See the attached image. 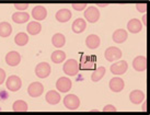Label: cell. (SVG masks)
<instances>
[{
	"mask_svg": "<svg viewBox=\"0 0 150 115\" xmlns=\"http://www.w3.org/2000/svg\"><path fill=\"white\" fill-rule=\"evenodd\" d=\"M79 71V64L75 59H69L64 65V72L67 76H76Z\"/></svg>",
	"mask_w": 150,
	"mask_h": 115,
	"instance_id": "6da1fadb",
	"label": "cell"
},
{
	"mask_svg": "<svg viewBox=\"0 0 150 115\" xmlns=\"http://www.w3.org/2000/svg\"><path fill=\"white\" fill-rule=\"evenodd\" d=\"M64 105L68 110H77L80 106V100L75 94H67L64 98Z\"/></svg>",
	"mask_w": 150,
	"mask_h": 115,
	"instance_id": "7a4b0ae2",
	"label": "cell"
},
{
	"mask_svg": "<svg viewBox=\"0 0 150 115\" xmlns=\"http://www.w3.org/2000/svg\"><path fill=\"white\" fill-rule=\"evenodd\" d=\"M84 18L88 22L96 23V21L100 19V11L94 6L88 7V9H86V11H84Z\"/></svg>",
	"mask_w": 150,
	"mask_h": 115,
	"instance_id": "3957f363",
	"label": "cell"
},
{
	"mask_svg": "<svg viewBox=\"0 0 150 115\" xmlns=\"http://www.w3.org/2000/svg\"><path fill=\"white\" fill-rule=\"evenodd\" d=\"M104 56L108 62H114V60H118L122 57V50L117 47L111 46L108 47L104 53Z\"/></svg>",
	"mask_w": 150,
	"mask_h": 115,
	"instance_id": "277c9868",
	"label": "cell"
},
{
	"mask_svg": "<svg viewBox=\"0 0 150 115\" xmlns=\"http://www.w3.org/2000/svg\"><path fill=\"white\" fill-rule=\"evenodd\" d=\"M35 74L38 78H47L50 74V66L47 62H40L35 67Z\"/></svg>",
	"mask_w": 150,
	"mask_h": 115,
	"instance_id": "5b68a950",
	"label": "cell"
},
{
	"mask_svg": "<svg viewBox=\"0 0 150 115\" xmlns=\"http://www.w3.org/2000/svg\"><path fill=\"white\" fill-rule=\"evenodd\" d=\"M44 91V87H43L42 83L40 82H32L31 84L28 88V93H29L30 97L32 98H38V97H41Z\"/></svg>",
	"mask_w": 150,
	"mask_h": 115,
	"instance_id": "8992f818",
	"label": "cell"
},
{
	"mask_svg": "<svg viewBox=\"0 0 150 115\" xmlns=\"http://www.w3.org/2000/svg\"><path fill=\"white\" fill-rule=\"evenodd\" d=\"M127 68H128L127 62H125V60H120V62H116L115 64H113L111 66V71L115 76H121V75L125 74Z\"/></svg>",
	"mask_w": 150,
	"mask_h": 115,
	"instance_id": "52a82bcc",
	"label": "cell"
},
{
	"mask_svg": "<svg viewBox=\"0 0 150 115\" xmlns=\"http://www.w3.org/2000/svg\"><path fill=\"white\" fill-rule=\"evenodd\" d=\"M6 84H7V88H8L10 91H12V92H16V91L20 90V88L22 86V81L21 79L19 78L18 76H10L6 82Z\"/></svg>",
	"mask_w": 150,
	"mask_h": 115,
	"instance_id": "ba28073f",
	"label": "cell"
},
{
	"mask_svg": "<svg viewBox=\"0 0 150 115\" xmlns=\"http://www.w3.org/2000/svg\"><path fill=\"white\" fill-rule=\"evenodd\" d=\"M72 87V83H71L70 79L67 78V77H62L59 78L56 82V88L59 92H63V93H66L71 89Z\"/></svg>",
	"mask_w": 150,
	"mask_h": 115,
	"instance_id": "9c48e42d",
	"label": "cell"
},
{
	"mask_svg": "<svg viewBox=\"0 0 150 115\" xmlns=\"http://www.w3.org/2000/svg\"><path fill=\"white\" fill-rule=\"evenodd\" d=\"M21 62V56H20V54L18 53V52H9L7 55H6V62L8 64L9 66H18Z\"/></svg>",
	"mask_w": 150,
	"mask_h": 115,
	"instance_id": "30bf717a",
	"label": "cell"
},
{
	"mask_svg": "<svg viewBox=\"0 0 150 115\" xmlns=\"http://www.w3.org/2000/svg\"><path fill=\"white\" fill-rule=\"evenodd\" d=\"M124 80L120 77H114L110 80V89L113 91V92H121L123 89H124Z\"/></svg>",
	"mask_w": 150,
	"mask_h": 115,
	"instance_id": "8fae6325",
	"label": "cell"
},
{
	"mask_svg": "<svg viewBox=\"0 0 150 115\" xmlns=\"http://www.w3.org/2000/svg\"><path fill=\"white\" fill-rule=\"evenodd\" d=\"M32 16H33L35 20H38V21L44 20V19H46V16H47V10L43 6H36L32 10Z\"/></svg>",
	"mask_w": 150,
	"mask_h": 115,
	"instance_id": "7c38bea8",
	"label": "cell"
},
{
	"mask_svg": "<svg viewBox=\"0 0 150 115\" xmlns=\"http://www.w3.org/2000/svg\"><path fill=\"white\" fill-rule=\"evenodd\" d=\"M133 67L137 71H145L147 68V59L145 56H137L134 59Z\"/></svg>",
	"mask_w": 150,
	"mask_h": 115,
	"instance_id": "4fadbf2b",
	"label": "cell"
},
{
	"mask_svg": "<svg viewBox=\"0 0 150 115\" xmlns=\"http://www.w3.org/2000/svg\"><path fill=\"white\" fill-rule=\"evenodd\" d=\"M127 29L130 33H139L142 29V23L138 19H132L127 23Z\"/></svg>",
	"mask_w": 150,
	"mask_h": 115,
	"instance_id": "5bb4252c",
	"label": "cell"
},
{
	"mask_svg": "<svg viewBox=\"0 0 150 115\" xmlns=\"http://www.w3.org/2000/svg\"><path fill=\"white\" fill-rule=\"evenodd\" d=\"M127 36L128 34L124 29H118L116 30L115 32L113 33V41L115 43H118V44H122L127 40Z\"/></svg>",
	"mask_w": 150,
	"mask_h": 115,
	"instance_id": "9a60e30c",
	"label": "cell"
},
{
	"mask_svg": "<svg viewBox=\"0 0 150 115\" xmlns=\"http://www.w3.org/2000/svg\"><path fill=\"white\" fill-rule=\"evenodd\" d=\"M129 100L134 104H140L145 100V93L140 90H134L129 94Z\"/></svg>",
	"mask_w": 150,
	"mask_h": 115,
	"instance_id": "2e32d148",
	"label": "cell"
},
{
	"mask_svg": "<svg viewBox=\"0 0 150 115\" xmlns=\"http://www.w3.org/2000/svg\"><path fill=\"white\" fill-rule=\"evenodd\" d=\"M100 37L96 35V34H91L86 38V45L90 49H96V47L100 46Z\"/></svg>",
	"mask_w": 150,
	"mask_h": 115,
	"instance_id": "e0dca14e",
	"label": "cell"
},
{
	"mask_svg": "<svg viewBox=\"0 0 150 115\" xmlns=\"http://www.w3.org/2000/svg\"><path fill=\"white\" fill-rule=\"evenodd\" d=\"M72 16V13L68 9H60L56 13V20L58 22H67L69 21Z\"/></svg>",
	"mask_w": 150,
	"mask_h": 115,
	"instance_id": "ac0fdd59",
	"label": "cell"
},
{
	"mask_svg": "<svg viewBox=\"0 0 150 115\" xmlns=\"http://www.w3.org/2000/svg\"><path fill=\"white\" fill-rule=\"evenodd\" d=\"M45 99L50 104H52V105H56V104L60 101V94H59L57 91L50 90L46 93Z\"/></svg>",
	"mask_w": 150,
	"mask_h": 115,
	"instance_id": "d6986e66",
	"label": "cell"
},
{
	"mask_svg": "<svg viewBox=\"0 0 150 115\" xmlns=\"http://www.w3.org/2000/svg\"><path fill=\"white\" fill-rule=\"evenodd\" d=\"M87 28V23H86V21L83 19H76L74 21V23H72V31L77 34H79V33H82L86 30Z\"/></svg>",
	"mask_w": 150,
	"mask_h": 115,
	"instance_id": "ffe728a7",
	"label": "cell"
},
{
	"mask_svg": "<svg viewBox=\"0 0 150 115\" xmlns=\"http://www.w3.org/2000/svg\"><path fill=\"white\" fill-rule=\"evenodd\" d=\"M52 43L53 45L56 47V48H60L65 45L66 43V38H65V35L62 34V33H56L54 34V36L52 37Z\"/></svg>",
	"mask_w": 150,
	"mask_h": 115,
	"instance_id": "44dd1931",
	"label": "cell"
},
{
	"mask_svg": "<svg viewBox=\"0 0 150 115\" xmlns=\"http://www.w3.org/2000/svg\"><path fill=\"white\" fill-rule=\"evenodd\" d=\"M30 19V14L28 12H16L12 14V20L16 22V23H19V24H22V23H25L26 21Z\"/></svg>",
	"mask_w": 150,
	"mask_h": 115,
	"instance_id": "7402d4cb",
	"label": "cell"
},
{
	"mask_svg": "<svg viewBox=\"0 0 150 115\" xmlns=\"http://www.w3.org/2000/svg\"><path fill=\"white\" fill-rule=\"evenodd\" d=\"M12 33V26L8 22H1L0 23V36L8 37Z\"/></svg>",
	"mask_w": 150,
	"mask_h": 115,
	"instance_id": "603a6c76",
	"label": "cell"
},
{
	"mask_svg": "<svg viewBox=\"0 0 150 115\" xmlns=\"http://www.w3.org/2000/svg\"><path fill=\"white\" fill-rule=\"evenodd\" d=\"M14 42H16V44L19 46H24L28 44V42H29V36H28V34L24 32H21V33H18L16 37H14Z\"/></svg>",
	"mask_w": 150,
	"mask_h": 115,
	"instance_id": "cb8c5ba5",
	"label": "cell"
},
{
	"mask_svg": "<svg viewBox=\"0 0 150 115\" xmlns=\"http://www.w3.org/2000/svg\"><path fill=\"white\" fill-rule=\"evenodd\" d=\"M42 30V25L40 24L38 22H35V21H32L28 24V32L31 34V35H36L41 32Z\"/></svg>",
	"mask_w": 150,
	"mask_h": 115,
	"instance_id": "d4e9b609",
	"label": "cell"
},
{
	"mask_svg": "<svg viewBox=\"0 0 150 115\" xmlns=\"http://www.w3.org/2000/svg\"><path fill=\"white\" fill-rule=\"evenodd\" d=\"M65 58H66V54L64 53L63 50H59L58 49V50H55L54 53L52 54L50 59L55 64H60V62H63L65 60Z\"/></svg>",
	"mask_w": 150,
	"mask_h": 115,
	"instance_id": "484cf974",
	"label": "cell"
},
{
	"mask_svg": "<svg viewBox=\"0 0 150 115\" xmlns=\"http://www.w3.org/2000/svg\"><path fill=\"white\" fill-rule=\"evenodd\" d=\"M105 72H106L105 67H99V68H96V70H94V72L92 74L91 80L92 81H94V82L100 81L101 79L105 76Z\"/></svg>",
	"mask_w": 150,
	"mask_h": 115,
	"instance_id": "4316f807",
	"label": "cell"
},
{
	"mask_svg": "<svg viewBox=\"0 0 150 115\" xmlns=\"http://www.w3.org/2000/svg\"><path fill=\"white\" fill-rule=\"evenodd\" d=\"M13 111L16 112H26L28 111V103L24 102L23 100H17L13 103Z\"/></svg>",
	"mask_w": 150,
	"mask_h": 115,
	"instance_id": "83f0119b",
	"label": "cell"
},
{
	"mask_svg": "<svg viewBox=\"0 0 150 115\" xmlns=\"http://www.w3.org/2000/svg\"><path fill=\"white\" fill-rule=\"evenodd\" d=\"M80 66L82 69H92L94 67V60L91 57H83L81 59Z\"/></svg>",
	"mask_w": 150,
	"mask_h": 115,
	"instance_id": "f1b7e54d",
	"label": "cell"
},
{
	"mask_svg": "<svg viewBox=\"0 0 150 115\" xmlns=\"http://www.w3.org/2000/svg\"><path fill=\"white\" fill-rule=\"evenodd\" d=\"M88 4H72V8L75 9V10H78V11H81V10H83L86 9Z\"/></svg>",
	"mask_w": 150,
	"mask_h": 115,
	"instance_id": "f546056e",
	"label": "cell"
},
{
	"mask_svg": "<svg viewBox=\"0 0 150 115\" xmlns=\"http://www.w3.org/2000/svg\"><path fill=\"white\" fill-rule=\"evenodd\" d=\"M136 8H137V10L139 11V12L145 13V12H146V10H147V4H136Z\"/></svg>",
	"mask_w": 150,
	"mask_h": 115,
	"instance_id": "4dcf8cb0",
	"label": "cell"
},
{
	"mask_svg": "<svg viewBox=\"0 0 150 115\" xmlns=\"http://www.w3.org/2000/svg\"><path fill=\"white\" fill-rule=\"evenodd\" d=\"M14 7H16V9H18V10H26L28 7H29V4H14Z\"/></svg>",
	"mask_w": 150,
	"mask_h": 115,
	"instance_id": "1f68e13d",
	"label": "cell"
},
{
	"mask_svg": "<svg viewBox=\"0 0 150 115\" xmlns=\"http://www.w3.org/2000/svg\"><path fill=\"white\" fill-rule=\"evenodd\" d=\"M103 111L104 112H116V107L114 106V105L108 104V105H105L104 109H103Z\"/></svg>",
	"mask_w": 150,
	"mask_h": 115,
	"instance_id": "d6a6232c",
	"label": "cell"
},
{
	"mask_svg": "<svg viewBox=\"0 0 150 115\" xmlns=\"http://www.w3.org/2000/svg\"><path fill=\"white\" fill-rule=\"evenodd\" d=\"M4 79H6V71L4 69H1L0 68V84H2L4 81Z\"/></svg>",
	"mask_w": 150,
	"mask_h": 115,
	"instance_id": "836d02e7",
	"label": "cell"
},
{
	"mask_svg": "<svg viewBox=\"0 0 150 115\" xmlns=\"http://www.w3.org/2000/svg\"><path fill=\"white\" fill-rule=\"evenodd\" d=\"M142 24H146V16H144L142 18Z\"/></svg>",
	"mask_w": 150,
	"mask_h": 115,
	"instance_id": "e575fe53",
	"label": "cell"
},
{
	"mask_svg": "<svg viewBox=\"0 0 150 115\" xmlns=\"http://www.w3.org/2000/svg\"><path fill=\"white\" fill-rule=\"evenodd\" d=\"M142 110H144V111H146V103L144 104V106H142Z\"/></svg>",
	"mask_w": 150,
	"mask_h": 115,
	"instance_id": "d590c367",
	"label": "cell"
},
{
	"mask_svg": "<svg viewBox=\"0 0 150 115\" xmlns=\"http://www.w3.org/2000/svg\"><path fill=\"white\" fill-rule=\"evenodd\" d=\"M98 6H101V7H105V6H108V4H98Z\"/></svg>",
	"mask_w": 150,
	"mask_h": 115,
	"instance_id": "8d00e7d4",
	"label": "cell"
}]
</instances>
